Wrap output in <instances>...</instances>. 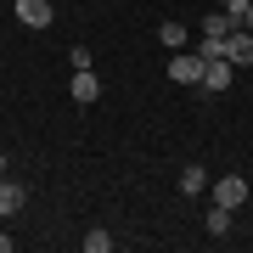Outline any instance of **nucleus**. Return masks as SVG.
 <instances>
[{"label":"nucleus","mask_w":253,"mask_h":253,"mask_svg":"<svg viewBox=\"0 0 253 253\" xmlns=\"http://www.w3.org/2000/svg\"><path fill=\"white\" fill-rule=\"evenodd\" d=\"M231 73H236L231 56H203V90H225Z\"/></svg>","instance_id":"1"},{"label":"nucleus","mask_w":253,"mask_h":253,"mask_svg":"<svg viewBox=\"0 0 253 253\" xmlns=\"http://www.w3.org/2000/svg\"><path fill=\"white\" fill-rule=\"evenodd\" d=\"M11 11H17V23H23V28H51V17H56L51 0H17Z\"/></svg>","instance_id":"2"},{"label":"nucleus","mask_w":253,"mask_h":253,"mask_svg":"<svg viewBox=\"0 0 253 253\" xmlns=\"http://www.w3.org/2000/svg\"><path fill=\"white\" fill-rule=\"evenodd\" d=\"M169 79L174 84H203V51L197 56H169Z\"/></svg>","instance_id":"3"},{"label":"nucleus","mask_w":253,"mask_h":253,"mask_svg":"<svg viewBox=\"0 0 253 253\" xmlns=\"http://www.w3.org/2000/svg\"><path fill=\"white\" fill-rule=\"evenodd\" d=\"M214 203L219 208H242L248 203V180H242V174H225V180L214 186Z\"/></svg>","instance_id":"4"},{"label":"nucleus","mask_w":253,"mask_h":253,"mask_svg":"<svg viewBox=\"0 0 253 253\" xmlns=\"http://www.w3.org/2000/svg\"><path fill=\"white\" fill-rule=\"evenodd\" d=\"M225 56H231L236 68L253 62V28H231V34H225Z\"/></svg>","instance_id":"5"},{"label":"nucleus","mask_w":253,"mask_h":253,"mask_svg":"<svg viewBox=\"0 0 253 253\" xmlns=\"http://www.w3.org/2000/svg\"><path fill=\"white\" fill-rule=\"evenodd\" d=\"M101 96V79L90 68H73V101H79V107H90V101Z\"/></svg>","instance_id":"6"},{"label":"nucleus","mask_w":253,"mask_h":253,"mask_svg":"<svg viewBox=\"0 0 253 253\" xmlns=\"http://www.w3.org/2000/svg\"><path fill=\"white\" fill-rule=\"evenodd\" d=\"M231 28H236V17H231V11H208V17H203V40H225Z\"/></svg>","instance_id":"7"},{"label":"nucleus","mask_w":253,"mask_h":253,"mask_svg":"<svg viewBox=\"0 0 253 253\" xmlns=\"http://www.w3.org/2000/svg\"><path fill=\"white\" fill-rule=\"evenodd\" d=\"M17 208H23V186L0 180V219H6V214H17Z\"/></svg>","instance_id":"8"},{"label":"nucleus","mask_w":253,"mask_h":253,"mask_svg":"<svg viewBox=\"0 0 253 253\" xmlns=\"http://www.w3.org/2000/svg\"><path fill=\"white\" fill-rule=\"evenodd\" d=\"M158 40H163L169 51H180V45H186V23H174V17H169V23L158 28Z\"/></svg>","instance_id":"9"},{"label":"nucleus","mask_w":253,"mask_h":253,"mask_svg":"<svg viewBox=\"0 0 253 253\" xmlns=\"http://www.w3.org/2000/svg\"><path fill=\"white\" fill-rule=\"evenodd\" d=\"M203 180H208V174L197 169V163H186V169H180V191H186V197H197V191H203Z\"/></svg>","instance_id":"10"},{"label":"nucleus","mask_w":253,"mask_h":253,"mask_svg":"<svg viewBox=\"0 0 253 253\" xmlns=\"http://www.w3.org/2000/svg\"><path fill=\"white\" fill-rule=\"evenodd\" d=\"M225 231H231V208L214 203V208H208V236H225Z\"/></svg>","instance_id":"11"},{"label":"nucleus","mask_w":253,"mask_h":253,"mask_svg":"<svg viewBox=\"0 0 253 253\" xmlns=\"http://www.w3.org/2000/svg\"><path fill=\"white\" fill-rule=\"evenodd\" d=\"M107 248H113L107 231H84V253H107Z\"/></svg>","instance_id":"12"},{"label":"nucleus","mask_w":253,"mask_h":253,"mask_svg":"<svg viewBox=\"0 0 253 253\" xmlns=\"http://www.w3.org/2000/svg\"><path fill=\"white\" fill-rule=\"evenodd\" d=\"M219 6H225V11H231V17H236V28H242V11L253 6V0H219Z\"/></svg>","instance_id":"13"},{"label":"nucleus","mask_w":253,"mask_h":253,"mask_svg":"<svg viewBox=\"0 0 253 253\" xmlns=\"http://www.w3.org/2000/svg\"><path fill=\"white\" fill-rule=\"evenodd\" d=\"M242 28H253V6H248V11H242Z\"/></svg>","instance_id":"14"},{"label":"nucleus","mask_w":253,"mask_h":253,"mask_svg":"<svg viewBox=\"0 0 253 253\" xmlns=\"http://www.w3.org/2000/svg\"><path fill=\"white\" fill-rule=\"evenodd\" d=\"M0 174H6V152H0Z\"/></svg>","instance_id":"15"}]
</instances>
